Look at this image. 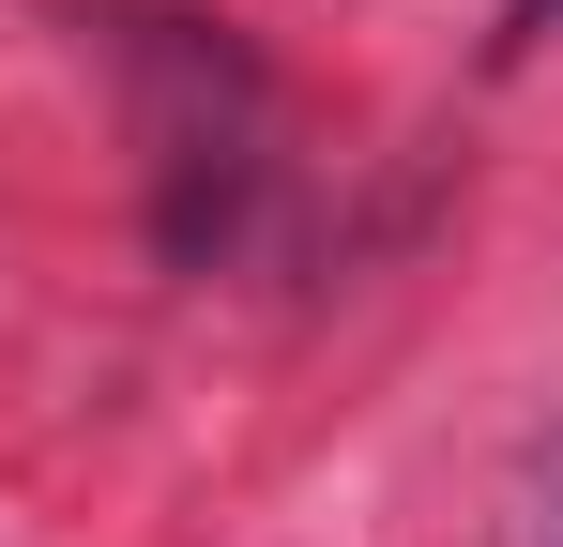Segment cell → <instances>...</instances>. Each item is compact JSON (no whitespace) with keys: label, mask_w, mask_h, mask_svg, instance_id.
Here are the masks:
<instances>
[{"label":"cell","mask_w":563,"mask_h":547,"mask_svg":"<svg viewBox=\"0 0 563 547\" xmlns=\"http://www.w3.org/2000/svg\"><path fill=\"white\" fill-rule=\"evenodd\" d=\"M137 91H153V228L168 259H213L260 182V77L184 15H137Z\"/></svg>","instance_id":"1"},{"label":"cell","mask_w":563,"mask_h":547,"mask_svg":"<svg viewBox=\"0 0 563 547\" xmlns=\"http://www.w3.org/2000/svg\"><path fill=\"white\" fill-rule=\"evenodd\" d=\"M503 547H563V411L533 426V456H518V487H503Z\"/></svg>","instance_id":"2"}]
</instances>
